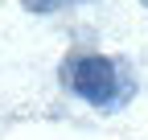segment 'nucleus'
Returning <instances> with one entry per match:
<instances>
[{
  "label": "nucleus",
  "instance_id": "f257e3e1",
  "mask_svg": "<svg viewBox=\"0 0 148 140\" xmlns=\"http://www.w3.org/2000/svg\"><path fill=\"white\" fill-rule=\"evenodd\" d=\"M58 78L70 95H78L82 103L99 111H115L136 95V74L123 58H107V54H66Z\"/></svg>",
  "mask_w": 148,
  "mask_h": 140
},
{
  "label": "nucleus",
  "instance_id": "f03ea898",
  "mask_svg": "<svg viewBox=\"0 0 148 140\" xmlns=\"http://www.w3.org/2000/svg\"><path fill=\"white\" fill-rule=\"evenodd\" d=\"M21 4H25L29 12H58V8H66V4H86V0H21Z\"/></svg>",
  "mask_w": 148,
  "mask_h": 140
},
{
  "label": "nucleus",
  "instance_id": "7ed1b4c3",
  "mask_svg": "<svg viewBox=\"0 0 148 140\" xmlns=\"http://www.w3.org/2000/svg\"><path fill=\"white\" fill-rule=\"evenodd\" d=\"M140 4H144V8H148V0H140Z\"/></svg>",
  "mask_w": 148,
  "mask_h": 140
}]
</instances>
